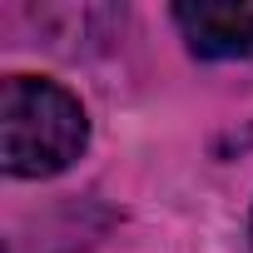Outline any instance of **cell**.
Segmentation results:
<instances>
[{"label": "cell", "instance_id": "obj_1", "mask_svg": "<svg viewBox=\"0 0 253 253\" xmlns=\"http://www.w3.org/2000/svg\"><path fill=\"white\" fill-rule=\"evenodd\" d=\"M89 144L84 104L35 75H5L0 84V164L15 179L65 174Z\"/></svg>", "mask_w": 253, "mask_h": 253}, {"label": "cell", "instance_id": "obj_2", "mask_svg": "<svg viewBox=\"0 0 253 253\" xmlns=\"http://www.w3.org/2000/svg\"><path fill=\"white\" fill-rule=\"evenodd\" d=\"M174 25L184 30V40H189V50L199 60H238V55H253V5H238V0L174 5Z\"/></svg>", "mask_w": 253, "mask_h": 253}]
</instances>
